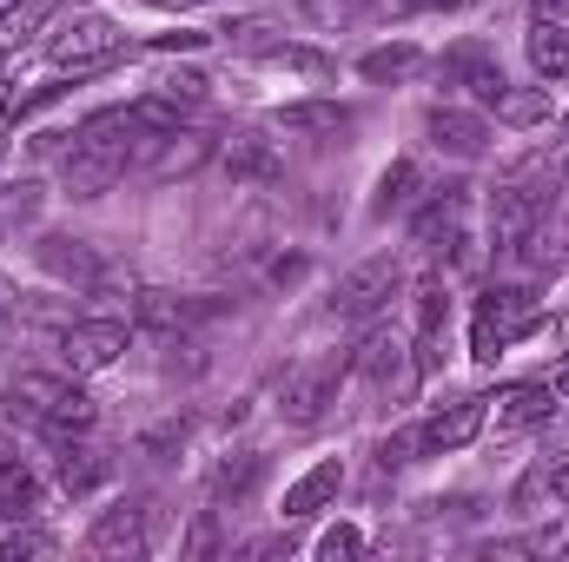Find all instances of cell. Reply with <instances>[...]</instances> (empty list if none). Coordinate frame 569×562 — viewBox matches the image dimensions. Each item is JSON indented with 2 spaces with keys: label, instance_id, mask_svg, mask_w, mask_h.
Listing matches in <instances>:
<instances>
[{
  "label": "cell",
  "instance_id": "ffe728a7",
  "mask_svg": "<svg viewBox=\"0 0 569 562\" xmlns=\"http://www.w3.org/2000/svg\"><path fill=\"white\" fill-rule=\"evenodd\" d=\"M550 411H557V391L550 384H510L497 398V430H530V423H543Z\"/></svg>",
  "mask_w": 569,
  "mask_h": 562
},
{
  "label": "cell",
  "instance_id": "836d02e7",
  "mask_svg": "<svg viewBox=\"0 0 569 562\" xmlns=\"http://www.w3.org/2000/svg\"><path fill=\"white\" fill-rule=\"evenodd\" d=\"M418 450H425V436L418 430H398V436L378 443V470H405V463H418Z\"/></svg>",
  "mask_w": 569,
  "mask_h": 562
},
{
  "label": "cell",
  "instance_id": "4316f807",
  "mask_svg": "<svg viewBox=\"0 0 569 562\" xmlns=\"http://www.w3.org/2000/svg\"><path fill=\"white\" fill-rule=\"evenodd\" d=\"M418 67H425V53H418L411 40H398V47H371V53L358 60V73H365V80H411Z\"/></svg>",
  "mask_w": 569,
  "mask_h": 562
},
{
  "label": "cell",
  "instance_id": "4dcf8cb0",
  "mask_svg": "<svg viewBox=\"0 0 569 562\" xmlns=\"http://www.w3.org/2000/svg\"><path fill=\"white\" fill-rule=\"evenodd\" d=\"M497 120H503V127H543V120H550V93H537V87H503Z\"/></svg>",
  "mask_w": 569,
  "mask_h": 562
},
{
  "label": "cell",
  "instance_id": "f35d334b",
  "mask_svg": "<svg viewBox=\"0 0 569 562\" xmlns=\"http://www.w3.org/2000/svg\"><path fill=\"white\" fill-rule=\"evenodd\" d=\"M391 13H437V7H463V0H385Z\"/></svg>",
  "mask_w": 569,
  "mask_h": 562
},
{
  "label": "cell",
  "instance_id": "52a82bcc",
  "mask_svg": "<svg viewBox=\"0 0 569 562\" xmlns=\"http://www.w3.org/2000/svg\"><path fill=\"white\" fill-rule=\"evenodd\" d=\"M120 53V27L113 20H80L53 40V67L60 73H87V67H107Z\"/></svg>",
  "mask_w": 569,
  "mask_h": 562
},
{
  "label": "cell",
  "instance_id": "7a4b0ae2",
  "mask_svg": "<svg viewBox=\"0 0 569 562\" xmlns=\"http://www.w3.org/2000/svg\"><path fill=\"white\" fill-rule=\"evenodd\" d=\"M351 378V358H318V364H298L291 378H284V391H279V411L284 423H318L325 411H331V398H338V384Z\"/></svg>",
  "mask_w": 569,
  "mask_h": 562
},
{
  "label": "cell",
  "instance_id": "8fae6325",
  "mask_svg": "<svg viewBox=\"0 0 569 562\" xmlns=\"http://www.w3.org/2000/svg\"><path fill=\"white\" fill-rule=\"evenodd\" d=\"M67 391H73V384H67V378H53V371H20V378L7 384V418L40 430V423H47V411H53Z\"/></svg>",
  "mask_w": 569,
  "mask_h": 562
},
{
  "label": "cell",
  "instance_id": "1f68e13d",
  "mask_svg": "<svg viewBox=\"0 0 569 562\" xmlns=\"http://www.w3.org/2000/svg\"><path fill=\"white\" fill-rule=\"evenodd\" d=\"M47 7H53V0H13V7L0 13V53H13L20 40H33V27L47 20Z\"/></svg>",
  "mask_w": 569,
  "mask_h": 562
},
{
  "label": "cell",
  "instance_id": "484cf974",
  "mask_svg": "<svg viewBox=\"0 0 569 562\" xmlns=\"http://www.w3.org/2000/svg\"><path fill=\"white\" fill-rule=\"evenodd\" d=\"M93 423H100V404H93V398L73 384V391H67V398L47 411V423H40V430H47V436H87Z\"/></svg>",
  "mask_w": 569,
  "mask_h": 562
},
{
  "label": "cell",
  "instance_id": "8d00e7d4",
  "mask_svg": "<svg viewBox=\"0 0 569 562\" xmlns=\"http://www.w3.org/2000/svg\"><path fill=\"white\" fill-rule=\"evenodd\" d=\"M47 550H53V543H47L40 530H20V523H13V536L0 543V556H7V562H20V556H47Z\"/></svg>",
  "mask_w": 569,
  "mask_h": 562
},
{
  "label": "cell",
  "instance_id": "f6af8a7d",
  "mask_svg": "<svg viewBox=\"0 0 569 562\" xmlns=\"http://www.w3.org/2000/svg\"><path fill=\"white\" fill-rule=\"evenodd\" d=\"M152 7H199V0H152Z\"/></svg>",
  "mask_w": 569,
  "mask_h": 562
},
{
  "label": "cell",
  "instance_id": "cb8c5ba5",
  "mask_svg": "<svg viewBox=\"0 0 569 562\" xmlns=\"http://www.w3.org/2000/svg\"><path fill=\"white\" fill-rule=\"evenodd\" d=\"M127 120H133V133L166 140V133H179V127H186V100H172V93H146V100L127 107Z\"/></svg>",
  "mask_w": 569,
  "mask_h": 562
},
{
  "label": "cell",
  "instance_id": "d6986e66",
  "mask_svg": "<svg viewBox=\"0 0 569 562\" xmlns=\"http://www.w3.org/2000/svg\"><path fill=\"white\" fill-rule=\"evenodd\" d=\"M40 476L27 470V463H13V456H0V523H27V516H40Z\"/></svg>",
  "mask_w": 569,
  "mask_h": 562
},
{
  "label": "cell",
  "instance_id": "74e56055",
  "mask_svg": "<svg viewBox=\"0 0 569 562\" xmlns=\"http://www.w3.org/2000/svg\"><path fill=\"white\" fill-rule=\"evenodd\" d=\"M212 550H219V516L206 510V516L192 523V536H186V556H212Z\"/></svg>",
  "mask_w": 569,
  "mask_h": 562
},
{
  "label": "cell",
  "instance_id": "681fc988",
  "mask_svg": "<svg viewBox=\"0 0 569 562\" xmlns=\"http://www.w3.org/2000/svg\"><path fill=\"white\" fill-rule=\"evenodd\" d=\"M563 172H569V165H563Z\"/></svg>",
  "mask_w": 569,
  "mask_h": 562
},
{
  "label": "cell",
  "instance_id": "4fadbf2b",
  "mask_svg": "<svg viewBox=\"0 0 569 562\" xmlns=\"http://www.w3.org/2000/svg\"><path fill=\"white\" fill-rule=\"evenodd\" d=\"M411 318H418V371H437V338L450 324V291H443V279H425L411 291Z\"/></svg>",
  "mask_w": 569,
  "mask_h": 562
},
{
  "label": "cell",
  "instance_id": "277c9868",
  "mask_svg": "<svg viewBox=\"0 0 569 562\" xmlns=\"http://www.w3.org/2000/svg\"><path fill=\"white\" fill-rule=\"evenodd\" d=\"M127 152H133V145L73 140L67 145V159H60V185H67V199H107V192L120 185V172H127Z\"/></svg>",
  "mask_w": 569,
  "mask_h": 562
},
{
  "label": "cell",
  "instance_id": "8992f818",
  "mask_svg": "<svg viewBox=\"0 0 569 562\" xmlns=\"http://www.w3.org/2000/svg\"><path fill=\"white\" fill-rule=\"evenodd\" d=\"M425 133L437 152H450V159H483L490 152V120H483V107H430L425 113Z\"/></svg>",
  "mask_w": 569,
  "mask_h": 562
},
{
  "label": "cell",
  "instance_id": "603a6c76",
  "mask_svg": "<svg viewBox=\"0 0 569 562\" xmlns=\"http://www.w3.org/2000/svg\"><path fill=\"white\" fill-rule=\"evenodd\" d=\"M259 483H266V456H259V450H239V456H226V463L212 470V496H219V503H246Z\"/></svg>",
  "mask_w": 569,
  "mask_h": 562
},
{
  "label": "cell",
  "instance_id": "c3c4849f",
  "mask_svg": "<svg viewBox=\"0 0 569 562\" xmlns=\"http://www.w3.org/2000/svg\"><path fill=\"white\" fill-rule=\"evenodd\" d=\"M563 127H569V113H563Z\"/></svg>",
  "mask_w": 569,
  "mask_h": 562
},
{
  "label": "cell",
  "instance_id": "2e32d148",
  "mask_svg": "<svg viewBox=\"0 0 569 562\" xmlns=\"http://www.w3.org/2000/svg\"><path fill=\"white\" fill-rule=\"evenodd\" d=\"M272 127H279V133H351L358 113L338 107V100H291V107L272 113Z\"/></svg>",
  "mask_w": 569,
  "mask_h": 562
},
{
  "label": "cell",
  "instance_id": "9a60e30c",
  "mask_svg": "<svg viewBox=\"0 0 569 562\" xmlns=\"http://www.w3.org/2000/svg\"><path fill=\"white\" fill-rule=\"evenodd\" d=\"M206 159H212V140L179 127V133L152 140V159H146V172H152V179H186V172H199Z\"/></svg>",
  "mask_w": 569,
  "mask_h": 562
},
{
  "label": "cell",
  "instance_id": "60d3db41",
  "mask_svg": "<svg viewBox=\"0 0 569 562\" xmlns=\"http://www.w3.org/2000/svg\"><path fill=\"white\" fill-rule=\"evenodd\" d=\"M152 47H159V53H172V47H206V33H159Z\"/></svg>",
  "mask_w": 569,
  "mask_h": 562
},
{
  "label": "cell",
  "instance_id": "b9f144b4",
  "mask_svg": "<svg viewBox=\"0 0 569 562\" xmlns=\"http://www.w3.org/2000/svg\"><path fill=\"white\" fill-rule=\"evenodd\" d=\"M305 279V259H279V265H272V284H298Z\"/></svg>",
  "mask_w": 569,
  "mask_h": 562
},
{
  "label": "cell",
  "instance_id": "ba28073f",
  "mask_svg": "<svg viewBox=\"0 0 569 562\" xmlns=\"http://www.w3.org/2000/svg\"><path fill=\"white\" fill-rule=\"evenodd\" d=\"M60 351H67V364H73V371H107V364H120V351H127V324H120V318L67 324Z\"/></svg>",
  "mask_w": 569,
  "mask_h": 562
},
{
  "label": "cell",
  "instance_id": "7dc6e473",
  "mask_svg": "<svg viewBox=\"0 0 569 562\" xmlns=\"http://www.w3.org/2000/svg\"><path fill=\"white\" fill-rule=\"evenodd\" d=\"M7 7H13V0H0V13H7Z\"/></svg>",
  "mask_w": 569,
  "mask_h": 562
},
{
  "label": "cell",
  "instance_id": "44dd1931",
  "mask_svg": "<svg viewBox=\"0 0 569 562\" xmlns=\"http://www.w3.org/2000/svg\"><path fill=\"white\" fill-rule=\"evenodd\" d=\"M530 67L543 80H569V27L557 13H537V27H530Z\"/></svg>",
  "mask_w": 569,
  "mask_h": 562
},
{
  "label": "cell",
  "instance_id": "5b68a950",
  "mask_svg": "<svg viewBox=\"0 0 569 562\" xmlns=\"http://www.w3.org/2000/svg\"><path fill=\"white\" fill-rule=\"evenodd\" d=\"M537 225H543V199H537L530 185H503V192L490 199V245H497L503 259H517V252L537 239Z\"/></svg>",
  "mask_w": 569,
  "mask_h": 562
},
{
  "label": "cell",
  "instance_id": "e0dca14e",
  "mask_svg": "<svg viewBox=\"0 0 569 562\" xmlns=\"http://www.w3.org/2000/svg\"><path fill=\"white\" fill-rule=\"evenodd\" d=\"M146 550V530H140V510H107L93 530H87V556H113V562H127V556H140Z\"/></svg>",
  "mask_w": 569,
  "mask_h": 562
},
{
  "label": "cell",
  "instance_id": "d590c367",
  "mask_svg": "<svg viewBox=\"0 0 569 562\" xmlns=\"http://www.w3.org/2000/svg\"><path fill=\"white\" fill-rule=\"evenodd\" d=\"M371 7H385V0H305L311 20H358V13H371Z\"/></svg>",
  "mask_w": 569,
  "mask_h": 562
},
{
  "label": "cell",
  "instance_id": "30bf717a",
  "mask_svg": "<svg viewBox=\"0 0 569 562\" xmlns=\"http://www.w3.org/2000/svg\"><path fill=\"white\" fill-rule=\"evenodd\" d=\"M133 318L146 331H192L206 318H219V298H179V291H140L133 298Z\"/></svg>",
  "mask_w": 569,
  "mask_h": 562
},
{
  "label": "cell",
  "instance_id": "ac0fdd59",
  "mask_svg": "<svg viewBox=\"0 0 569 562\" xmlns=\"http://www.w3.org/2000/svg\"><path fill=\"white\" fill-rule=\"evenodd\" d=\"M226 172L246 179V185H272V179L284 172V159L272 152V140H259V133H232V145H226Z\"/></svg>",
  "mask_w": 569,
  "mask_h": 562
},
{
  "label": "cell",
  "instance_id": "83f0119b",
  "mask_svg": "<svg viewBox=\"0 0 569 562\" xmlns=\"http://www.w3.org/2000/svg\"><path fill=\"white\" fill-rule=\"evenodd\" d=\"M411 185H418V159H391L385 179H378V192H371V219H391L411 199Z\"/></svg>",
  "mask_w": 569,
  "mask_h": 562
},
{
  "label": "cell",
  "instance_id": "9c48e42d",
  "mask_svg": "<svg viewBox=\"0 0 569 562\" xmlns=\"http://www.w3.org/2000/svg\"><path fill=\"white\" fill-rule=\"evenodd\" d=\"M483 423H490V398H457V404L430 411L418 423V436H425V450H463V443L483 436Z\"/></svg>",
  "mask_w": 569,
  "mask_h": 562
},
{
  "label": "cell",
  "instance_id": "e575fe53",
  "mask_svg": "<svg viewBox=\"0 0 569 562\" xmlns=\"http://www.w3.org/2000/svg\"><path fill=\"white\" fill-rule=\"evenodd\" d=\"M318 556H325V562L365 556V536H358V530H345V523H338V530H325V536H318Z\"/></svg>",
  "mask_w": 569,
  "mask_h": 562
},
{
  "label": "cell",
  "instance_id": "3957f363",
  "mask_svg": "<svg viewBox=\"0 0 569 562\" xmlns=\"http://www.w3.org/2000/svg\"><path fill=\"white\" fill-rule=\"evenodd\" d=\"M398 291H405V265H398V259H365L358 272L338 279V291H331V318H378Z\"/></svg>",
  "mask_w": 569,
  "mask_h": 562
},
{
  "label": "cell",
  "instance_id": "6da1fadb",
  "mask_svg": "<svg viewBox=\"0 0 569 562\" xmlns=\"http://www.w3.org/2000/svg\"><path fill=\"white\" fill-rule=\"evenodd\" d=\"M543 318H537V298L523 291V284H497V291H483V304H477V324H470V358L477 364H497L523 331H537Z\"/></svg>",
  "mask_w": 569,
  "mask_h": 562
},
{
  "label": "cell",
  "instance_id": "f1b7e54d",
  "mask_svg": "<svg viewBox=\"0 0 569 562\" xmlns=\"http://www.w3.org/2000/svg\"><path fill=\"white\" fill-rule=\"evenodd\" d=\"M107 476H113V463L93 456V450H67V456H60V490H67V496H87V490H100Z\"/></svg>",
  "mask_w": 569,
  "mask_h": 562
},
{
  "label": "cell",
  "instance_id": "bcb514c9",
  "mask_svg": "<svg viewBox=\"0 0 569 562\" xmlns=\"http://www.w3.org/2000/svg\"><path fill=\"white\" fill-rule=\"evenodd\" d=\"M7 304H13V298H7V284H0V311H7Z\"/></svg>",
  "mask_w": 569,
  "mask_h": 562
},
{
  "label": "cell",
  "instance_id": "7c38bea8",
  "mask_svg": "<svg viewBox=\"0 0 569 562\" xmlns=\"http://www.w3.org/2000/svg\"><path fill=\"white\" fill-rule=\"evenodd\" d=\"M33 259H40V265H47L60 284H100V259H93V245H87V239L47 232V239L33 245Z\"/></svg>",
  "mask_w": 569,
  "mask_h": 562
},
{
  "label": "cell",
  "instance_id": "d4e9b609",
  "mask_svg": "<svg viewBox=\"0 0 569 562\" xmlns=\"http://www.w3.org/2000/svg\"><path fill=\"white\" fill-rule=\"evenodd\" d=\"M398 358H405V344H398L391 331H371V338H365V344L351 351V371H358V378H371V384H391Z\"/></svg>",
  "mask_w": 569,
  "mask_h": 562
},
{
  "label": "cell",
  "instance_id": "7bdbcfd3",
  "mask_svg": "<svg viewBox=\"0 0 569 562\" xmlns=\"http://www.w3.org/2000/svg\"><path fill=\"white\" fill-rule=\"evenodd\" d=\"M550 496H557V503H569V463H557V470H550Z\"/></svg>",
  "mask_w": 569,
  "mask_h": 562
},
{
  "label": "cell",
  "instance_id": "f546056e",
  "mask_svg": "<svg viewBox=\"0 0 569 562\" xmlns=\"http://www.w3.org/2000/svg\"><path fill=\"white\" fill-rule=\"evenodd\" d=\"M490 67H497V53H490L483 40H463V47H450V53L437 60V73H443L450 87H470V80H477V73H490Z\"/></svg>",
  "mask_w": 569,
  "mask_h": 562
},
{
  "label": "cell",
  "instance_id": "d6a6232c",
  "mask_svg": "<svg viewBox=\"0 0 569 562\" xmlns=\"http://www.w3.org/2000/svg\"><path fill=\"white\" fill-rule=\"evenodd\" d=\"M266 60H272V67H291V73H311V80L331 73V60H325L318 47H266Z\"/></svg>",
  "mask_w": 569,
  "mask_h": 562
},
{
  "label": "cell",
  "instance_id": "ab89813d",
  "mask_svg": "<svg viewBox=\"0 0 569 562\" xmlns=\"http://www.w3.org/2000/svg\"><path fill=\"white\" fill-rule=\"evenodd\" d=\"M291 550V536H259V543H246V556H284Z\"/></svg>",
  "mask_w": 569,
  "mask_h": 562
},
{
  "label": "cell",
  "instance_id": "5bb4252c",
  "mask_svg": "<svg viewBox=\"0 0 569 562\" xmlns=\"http://www.w3.org/2000/svg\"><path fill=\"white\" fill-rule=\"evenodd\" d=\"M463 179H450V185H430V199L418 205V219H411V239L418 245H437V239H457V219H463Z\"/></svg>",
  "mask_w": 569,
  "mask_h": 562
},
{
  "label": "cell",
  "instance_id": "7402d4cb",
  "mask_svg": "<svg viewBox=\"0 0 569 562\" xmlns=\"http://www.w3.org/2000/svg\"><path fill=\"white\" fill-rule=\"evenodd\" d=\"M338 490H345V470H338V463H318V470H305V476L284 490V516H318Z\"/></svg>",
  "mask_w": 569,
  "mask_h": 562
},
{
  "label": "cell",
  "instance_id": "ee69618b",
  "mask_svg": "<svg viewBox=\"0 0 569 562\" xmlns=\"http://www.w3.org/2000/svg\"><path fill=\"white\" fill-rule=\"evenodd\" d=\"M550 391H557V404H569V371H557V384H550Z\"/></svg>",
  "mask_w": 569,
  "mask_h": 562
}]
</instances>
